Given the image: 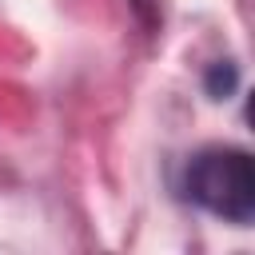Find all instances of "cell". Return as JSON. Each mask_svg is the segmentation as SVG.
Segmentation results:
<instances>
[{"label": "cell", "mask_w": 255, "mask_h": 255, "mask_svg": "<svg viewBox=\"0 0 255 255\" xmlns=\"http://www.w3.org/2000/svg\"><path fill=\"white\" fill-rule=\"evenodd\" d=\"M231 84H235V72H231V68H227V76H223V68H215V76H211V92H215V96H219V92H227V88H231Z\"/></svg>", "instance_id": "cell-2"}, {"label": "cell", "mask_w": 255, "mask_h": 255, "mask_svg": "<svg viewBox=\"0 0 255 255\" xmlns=\"http://www.w3.org/2000/svg\"><path fill=\"white\" fill-rule=\"evenodd\" d=\"M183 191L203 211L247 227L255 215V171L251 155L239 147H207L191 155L183 171Z\"/></svg>", "instance_id": "cell-1"}]
</instances>
